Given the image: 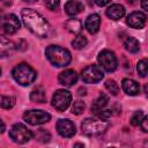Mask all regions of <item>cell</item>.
Instances as JSON below:
<instances>
[{
	"label": "cell",
	"mask_w": 148,
	"mask_h": 148,
	"mask_svg": "<svg viewBox=\"0 0 148 148\" xmlns=\"http://www.w3.org/2000/svg\"><path fill=\"white\" fill-rule=\"evenodd\" d=\"M22 20L24 25L36 36L38 37H46L50 32V24L49 22L36 10L31 8H24L21 13Z\"/></svg>",
	"instance_id": "1"
},
{
	"label": "cell",
	"mask_w": 148,
	"mask_h": 148,
	"mask_svg": "<svg viewBox=\"0 0 148 148\" xmlns=\"http://www.w3.org/2000/svg\"><path fill=\"white\" fill-rule=\"evenodd\" d=\"M45 56L49 61L56 67H65L69 65L72 60V56L68 50L59 46V45H50L45 50Z\"/></svg>",
	"instance_id": "2"
},
{
	"label": "cell",
	"mask_w": 148,
	"mask_h": 148,
	"mask_svg": "<svg viewBox=\"0 0 148 148\" xmlns=\"http://www.w3.org/2000/svg\"><path fill=\"white\" fill-rule=\"evenodd\" d=\"M110 126V123L108 119H102V118H86L82 124V133L88 135V136H96L102 133H104Z\"/></svg>",
	"instance_id": "3"
},
{
	"label": "cell",
	"mask_w": 148,
	"mask_h": 148,
	"mask_svg": "<svg viewBox=\"0 0 148 148\" xmlns=\"http://www.w3.org/2000/svg\"><path fill=\"white\" fill-rule=\"evenodd\" d=\"M12 74H13L14 80L21 86L31 84L36 80V76H37L36 71L31 66H29L28 64H24V62L16 65L13 68Z\"/></svg>",
	"instance_id": "4"
},
{
	"label": "cell",
	"mask_w": 148,
	"mask_h": 148,
	"mask_svg": "<svg viewBox=\"0 0 148 148\" xmlns=\"http://www.w3.org/2000/svg\"><path fill=\"white\" fill-rule=\"evenodd\" d=\"M9 136L14 142L22 145L32 139L34 133L28 130V127H25L23 124H15L9 131Z\"/></svg>",
	"instance_id": "5"
},
{
	"label": "cell",
	"mask_w": 148,
	"mask_h": 148,
	"mask_svg": "<svg viewBox=\"0 0 148 148\" xmlns=\"http://www.w3.org/2000/svg\"><path fill=\"white\" fill-rule=\"evenodd\" d=\"M50 119H51L50 113H47L46 111H43V110H36V109L28 110L23 114V120L30 125H34V126L45 124Z\"/></svg>",
	"instance_id": "6"
},
{
	"label": "cell",
	"mask_w": 148,
	"mask_h": 148,
	"mask_svg": "<svg viewBox=\"0 0 148 148\" xmlns=\"http://www.w3.org/2000/svg\"><path fill=\"white\" fill-rule=\"evenodd\" d=\"M97 59H98V62H99V67L105 69L106 72H113V71H116V68L118 66L117 57L110 50L101 51Z\"/></svg>",
	"instance_id": "7"
},
{
	"label": "cell",
	"mask_w": 148,
	"mask_h": 148,
	"mask_svg": "<svg viewBox=\"0 0 148 148\" xmlns=\"http://www.w3.org/2000/svg\"><path fill=\"white\" fill-rule=\"evenodd\" d=\"M72 102V94L68 90H57L52 96V106L58 111H65Z\"/></svg>",
	"instance_id": "8"
},
{
	"label": "cell",
	"mask_w": 148,
	"mask_h": 148,
	"mask_svg": "<svg viewBox=\"0 0 148 148\" xmlns=\"http://www.w3.org/2000/svg\"><path fill=\"white\" fill-rule=\"evenodd\" d=\"M104 76L102 68L98 65H88L81 72L82 81L86 83H96L99 82Z\"/></svg>",
	"instance_id": "9"
},
{
	"label": "cell",
	"mask_w": 148,
	"mask_h": 148,
	"mask_svg": "<svg viewBox=\"0 0 148 148\" xmlns=\"http://www.w3.org/2000/svg\"><path fill=\"white\" fill-rule=\"evenodd\" d=\"M0 28L3 32L13 35L20 29V21L15 14H6L0 18Z\"/></svg>",
	"instance_id": "10"
},
{
	"label": "cell",
	"mask_w": 148,
	"mask_h": 148,
	"mask_svg": "<svg viewBox=\"0 0 148 148\" xmlns=\"http://www.w3.org/2000/svg\"><path fill=\"white\" fill-rule=\"evenodd\" d=\"M56 127L58 133L64 138H71L75 134V125L69 119H59Z\"/></svg>",
	"instance_id": "11"
},
{
	"label": "cell",
	"mask_w": 148,
	"mask_h": 148,
	"mask_svg": "<svg viewBox=\"0 0 148 148\" xmlns=\"http://www.w3.org/2000/svg\"><path fill=\"white\" fill-rule=\"evenodd\" d=\"M146 14H143L142 12H132L127 18H126V23L134 29H142L146 24Z\"/></svg>",
	"instance_id": "12"
},
{
	"label": "cell",
	"mask_w": 148,
	"mask_h": 148,
	"mask_svg": "<svg viewBox=\"0 0 148 148\" xmlns=\"http://www.w3.org/2000/svg\"><path fill=\"white\" fill-rule=\"evenodd\" d=\"M77 81V74L74 69H66L58 75V82L65 87H72Z\"/></svg>",
	"instance_id": "13"
},
{
	"label": "cell",
	"mask_w": 148,
	"mask_h": 148,
	"mask_svg": "<svg viewBox=\"0 0 148 148\" xmlns=\"http://www.w3.org/2000/svg\"><path fill=\"white\" fill-rule=\"evenodd\" d=\"M84 27L90 34H96L99 30V27H101V17H99V15L98 14H90L86 18Z\"/></svg>",
	"instance_id": "14"
},
{
	"label": "cell",
	"mask_w": 148,
	"mask_h": 148,
	"mask_svg": "<svg viewBox=\"0 0 148 148\" xmlns=\"http://www.w3.org/2000/svg\"><path fill=\"white\" fill-rule=\"evenodd\" d=\"M124 15H125V8L119 3H111L106 9V16L111 20H119Z\"/></svg>",
	"instance_id": "15"
},
{
	"label": "cell",
	"mask_w": 148,
	"mask_h": 148,
	"mask_svg": "<svg viewBox=\"0 0 148 148\" xmlns=\"http://www.w3.org/2000/svg\"><path fill=\"white\" fill-rule=\"evenodd\" d=\"M121 88L127 95H131V96H135L140 91L139 83L132 79H124L121 82Z\"/></svg>",
	"instance_id": "16"
},
{
	"label": "cell",
	"mask_w": 148,
	"mask_h": 148,
	"mask_svg": "<svg viewBox=\"0 0 148 148\" xmlns=\"http://www.w3.org/2000/svg\"><path fill=\"white\" fill-rule=\"evenodd\" d=\"M108 102H109L108 96H106L105 94H101V95L98 96V98H96V99L94 101V103H92V105H91V112L97 116L101 111H103V110L105 109Z\"/></svg>",
	"instance_id": "17"
},
{
	"label": "cell",
	"mask_w": 148,
	"mask_h": 148,
	"mask_svg": "<svg viewBox=\"0 0 148 148\" xmlns=\"http://www.w3.org/2000/svg\"><path fill=\"white\" fill-rule=\"evenodd\" d=\"M84 9V6L82 2L80 1H67L65 3V10L68 15H77L79 13H81Z\"/></svg>",
	"instance_id": "18"
},
{
	"label": "cell",
	"mask_w": 148,
	"mask_h": 148,
	"mask_svg": "<svg viewBox=\"0 0 148 148\" xmlns=\"http://www.w3.org/2000/svg\"><path fill=\"white\" fill-rule=\"evenodd\" d=\"M14 44L3 36H0V57L8 56L13 52Z\"/></svg>",
	"instance_id": "19"
},
{
	"label": "cell",
	"mask_w": 148,
	"mask_h": 148,
	"mask_svg": "<svg viewBox=\"0 0 148 148\" xmlns=\"http://www.w3.org/2000/svg\"><path fill=\"white\" fill-rule=\"evenodd\" d=\"M65 28L72 34H79L82 29V23L77 18H69L65 23Z\"/></svg>",
	"instance_id": "20"
},
{
	"label": "cell",
	"mask_w": 148,
	"mask_h": 148,
	"mask_svg": "<svg viewBox=\"0 0 148 148\" xmlns=\"http://www.w3.org/2000/svg\"><path fill=\"white\" fill-rule=\"evenodd\" d=\"M30 99L36 103H44L46 101V95H45L44 89L42 87L35 88L30 94Z\"/></svg>",
	"instance_id": "21"
},
{
	"label": "cell",
	"mask_w": 148,
	"mask_h": 148,
	"mask_svg": "<svg viewBox=\"0 0 148 148\" xmlns=\"http://www.w3.org/2000/svg\"><path fill=\"white\" fill-rule=\"evenodd\" d=\"M124 46L125 50L128 51L130 53H136L140 49V44L134 37H127L124 42Z\"/></svg>",
	"instance_id": "22"
},
{
	"label": "cell",
	"mask_w": 148,
	"mask_h": 148,
	"mask_svg": "<svg viewBox=\"0 0 148 148\" xmlns=\"http://www.w3.org/2000/svg\"><path fill=\"white\" fill-rule=\"evenodd\" d=\"M36 136V140H38L39 142L42 143H45V142H49L50 139H51V134L50 132H47L45 128H39L36 131V133L34 134Z\"/></svg>",
	"instance_id": "23"
},
{
	"label": "cell",
	"mask_w": 148,
	"mask_h": 148,
	"mask_svg": "<svg viewBox=\"0 0 148 148\" xmlns=\"http://www.w3.org/2000/svg\"><path fill=\"white\" fill-rule=\"evenodd\" d=\"M15 105V98L12 96L0 95V106L3 109H12Z\"/></svg>",
	"instance_id": "24"
},
{
	"label": "cell",
	"mask_w": 148,
	"mask_h": 148,
	"mask_svg": "<svg viewBox=\"0 0 148 148\" xmlns=\"http://www.w3.org/2000/svg\"><path fill=\"white\" fill-rule=\"evenodd\" d=\"M87 43H88V40L83 35H77L72 42V46L76 50H80V49H83L87 45Z\"/></svg>",
	"instance_id": "25"
},
{
	"label": "cell",
	"mask_w": 148,
	"mask_h": 148,
	"mask_svg": "<svg viewBox=\"0 0 148 148\" xmlns=\"http://www.w3.org/2000/svg\"><path fill=\"white\" fill-rule=\"evenodd\" d=\"M105 88H106L108 91H109L110 94H112V95H117V94L119 92V86H118V83H117L114 80H111V79L106 80V81H105Z\"/></svg>",
	"instance_id": "26"
},
{
	"label": "cell",
	"mask_w": 148,
	"mask_h": 148,
	"mask_svg": "<svg viewBox=\"0 0 148 148\" xmlns=\"http://www.w3.org/2000/svg\"><path fill=\"white\" fill-rule=\"evenodd\" d=\"M136 69H138V73L141 77H146V75H147V59L140 60L138 62Z\"/></svg>",
	"instance_id": "27"
},
{
	"label": "cell",
	"mask_w": 148,
	"mask_h": 148,
	"mask_svg": "<svg viewBox=\"0 0 148 148\" xmlns=\"http://www.w3.org/2000/svg\"><path fill=\"white\" fill-rule=\"evenodd\" d=\"M143 117H145V114H143L142 111H140V110H139V111H135V112L133 113L132 118H131V124H132L133 126H139Z\"/></svg>",
	"instance_id": "28"
},
{
	"label": "cell",
	"mask_w": 148,
	"mask_h": 148,
	"mask_svg": "<svg viewBox=\"0 0 148 148\" xmlns=\"http://www.w3.org/2000/svg\"><path fill=\"white\" fill-rule=\"evenodd\" d=\"M84 110V103L81 101H76L74 102L73 106H72V113L74 114H81Z\"/></svg>",
	"instance_id": "29"
},
{
	"label": "cell",
	"mask_w": 148,
	"mask_h": 148,
	"mask_svg": "<svg viewBox=\"0 0 148 148\" xmlns=\"http://www.w3.org/2000/svg\"><path fill=\"white\" fill-rule=\"evenodd\" d=\"M46 7L51 10H56L58 7H59V1H46L45 2Z\"/></svg>",
	"instance_id": "30"
},
{
	"label": "cell",
	"mask_w": 148,
	"mask_h": 148,
	"mask_svg": "<svg viewBox=\"0 0 148 148\" xmlns=\"http://www.w3.org/2000/svg\"><path fill=\"white\" fill-rule=\"evenodd\" d=\"M140 126L142 127V131H143V132H147V131H148V127H147V117H146V116L142 118V120H141V123H140Z\"/></svg>",
	"instance_id": "31"
},
{
	"label": "cell",
	"mask_w": 148,
	"mask_h": 148,
	"mask_svg": "<svg viewBox=\"0 0 148 148\" xmlns=\"http://www.w3.org/2000/svg\"><path fill=\"white\" fill-rule=\"evenodd\" d=\"M5 128H6V125H5V123L0 119V134H1V133H3Z\"/></svg>",
	"instance_id": "32"
},
{
	"label": "cell",
	"mask_w": 148,
	"mask_h": 148,
	"mask_svg": "<svg viewBox=\"0 0 148 148\" xmlns=\"http://www.w3.org/2000/svg\"><path fill=\"white\" fill-rule=\"evenodd\" d=\"M96 3H97L98 6H105V5H109L110 1H96Z\"/></svg>",
	"instance_id": "33"
},
{
	"label": "cell",
	"mask_w": 148,
	"mask_h": 148,
	"mask_svg": "<svg viewBox=\"0 0 148 148\" xmlns=\"http://www.w3.org/2000/svg\"><path fill=\"white\" fill-rule=\"evenodd\" d=\"M141 6H142V8H143L145 10H148V3H147V1H143V2L141 3Z\"/></svg>",
	"instance_id": "34"
},
{
	"label": "cell",
	"mask_w": 148,
	"mask_h": 148,
	"mask_svg": "<svg viewBox=\"0 0 148 148\" xmlns=\"http://www.w3.org/2000/svg\"><path fill=\"white\" fill-rule=\"evenodd\" d=\"M73 148H84V146H83L82 143L77 142V143H75V145H74V147H73Z\"/></svg>",
	"instance_id": "35"
},
{
	"label": "cell",
	"mask_w": 148,
	"mask_h": 148,
	"mask_svg": "<svg viewBox=\"0 0 148 148\" xmlns=\"http://www.w3.org/2000/svg\"><path fill=\"white\" fill-rule=\"evenodd\" d=\"M0 75H1V67H0Z\"/></svg>",
	"instance_id": "36"
},
{
	"label": "cell",
	"mask_w": 148,
	"mask_h": 148,
	"mask_svg": "<svg viewBox=\"0 0 148 148\" xmlns=\"http://www.w3.org/2000/svg\"><path fill=\"white\" fill-rule=\"evenodd\" d=\"M0 12H1V9H0Z\"/></svg>",
	"instance_id": "37"
}]
</instances>
